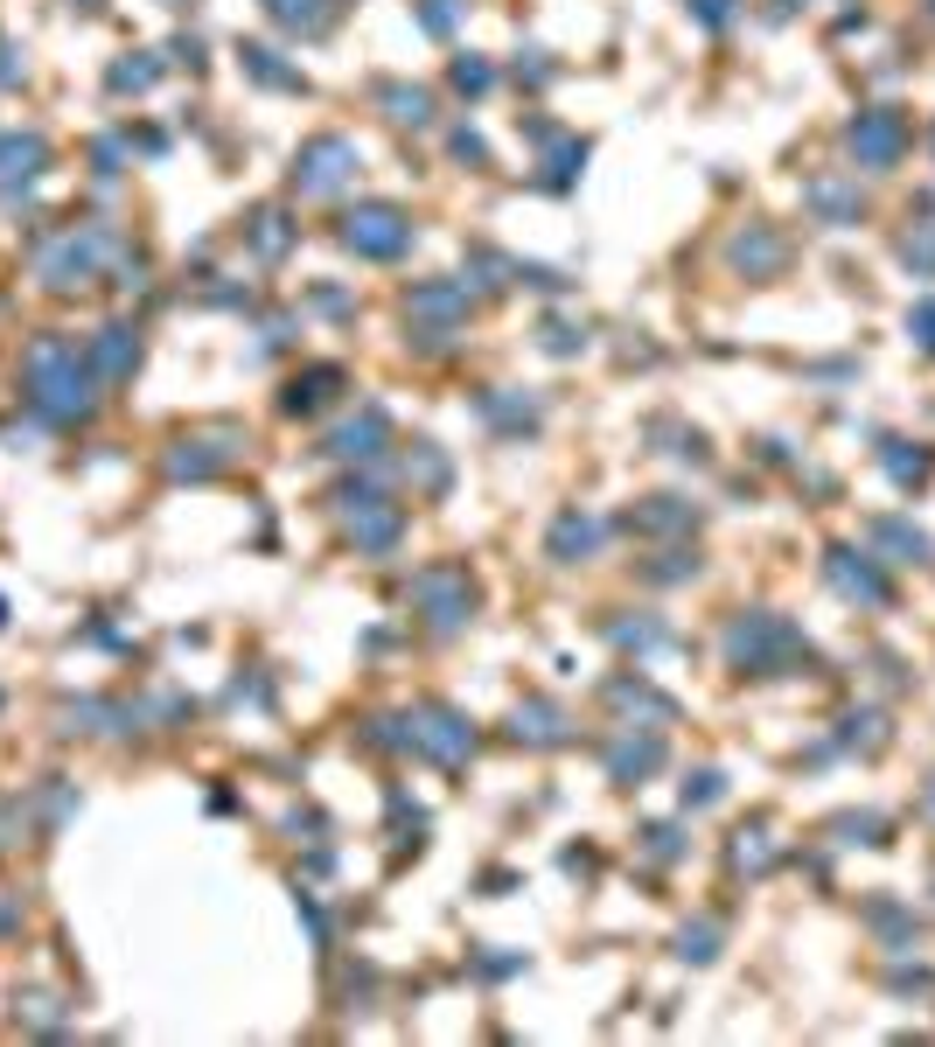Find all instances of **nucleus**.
Here are the masks:
<instances>
[{
	"mask_svg": "<svg viewBox=\"0 0 935 1047\" xmlns=\"http://www.w3.org/2000/svg\"><path fill=\"white\" fill-rule=\"evenodd\" d=\"M385 105H391V120H426V91H385Z\"/></svg>",
	"mask_w": 935,
	"mask_h": 1047,
	"instance_id": "obj_16",
	"label": "nucleus"
},
{
	"mask_svg": "<svg viewBox=\"0 0 935 1047\" xmlns=\"http://www.w3.org/2000/svg\"><path fill=\"white\" fill-rule=\"evenodd\" d=\"M43 168H49V140H43V133H8V140H0V189L35 182Z\"/></svg>",
	"mask_w": 935,
	"mask_h": 1047,
	"instance_id": "obj_7",
	"label": "nucleus"
},
{
	"mask_svg": "<svg viewBox=\"0 0 935 1047\" xmlns=\"http://www.w3.org/2000/svg\"><path fill=\"white\" fill-rule=\"evenodd\" d=\"M259 224H265V231H259V252H265V259H273V252H280V244H286V231H280V217H259Z\"/></svg>",
	"mask_w": 935,
	"mask_h": 1047,
	"instance_id": "obj_18",
	"label": "nucleus"
},
{
	"mask_svg": "<svg viewBox=\"0 0 935 1047\" xmlns=\"http://www.w3.org/2000/svg\"><path fill=\"white\" fill-rule=\"evenodd\" d=\"M342 244L364 252V259H398L412 244V224H406V209H391V203H364V209L342 217Z\"/></svg>",
	"mask_w": 935,
	"mask_h": 1047,
	"instance_id": "obj_2",
	"label": "nucleus"
},
{
	"mask_svg": "<svg viewBox=\"0 0 935 1047\" xmlns=\"http://www.w3.org/2000/svg\"><path fill=\"white\" fill-rule=\"evenodd\" d=\"M594 538H601V531L586 524V517H559V531H551V551H559V559H566L572 545H580V551H594Z\"/></svg>",
	"mask_w": 935,
	"mask_h": 1047,
	"instance_id": "obj_13",
	"label": "nucleus"
},
{
	"mask_svg": "<svg viewBox=\"0 0 935 1047\" xmlns=\"http://www.w3.org/2000/svg\"><path fill=\"white\" fill-rule=\"evenodd\" d=\"M155 78H161L155 56H140V64H112V91H147Z\"/></svg>",
	"mask_w": 935,
	"mask_h": 1047,
	"instance_id": "obj_14",
	"label": "nucleus"
},
{
	"mask_svg": "<svg viewBox=\"0 0 935 1047\" xmlns=\"http://www.w3.org/2000/svg\"><path fill=\"white\" fill-rule=\"evenodd\" d=\"M91 371H99V385H119V377H133V364H140V335L126 329V321H112V329H99L84 342Z\"/></svg>",
	"mask_w": 935,
	"mask_h": 1047,
	"instance_id": "obj_5",
	"label": "nucleus"
},
{
	"mask_svg": "<svg viewBox=\"0 0 935 1047\" xmlns=\"http://www.w3.org/2000/svg\"><path fill=\"white\" fill-rule=\"evenodd\" d=\"M91 385H99V371H91V356H78V342H64V335H43L28 350V398H35V412H49V419H84L91 412Z\"/></svg>",
	"mask_w": 935,
	"mask_h": 1047,
	"instance_id": "obj_1",
	"label": "nucleus"
},
{
	"mask_svg": "<svg viewBox=\"0 0 935 1047\" xmlns=\"http://www.w3.org/2000/svg\"><path fill=\"white\" fill-rule=\"evenodd\" d=\"M377 441H385V412H364V419H350V426H335L329 454H342V462H370Z\"/></svg>",
	"mask_w": 935,
	"mask_h": 1047,
	"instance_id": "obj_9",
	"label": "nucleus"
},
{
	"mask_svg": "<svg viewBox=\"0 0 935 1047\" xmlns=\"http://www.w3.org/2000/svg\"><path fill=\"white\" fill-rule=\"evenodd\" d=\"M412 740H419L426 754H441V761H461V754L475 748V733H468L454 713H441V706H426V713L412 719Z\"/></svg>",
	"mask_w": 935,
	"mask_h": 1047,
	"instance_id": "obj_6",
	"label": "nucleus"
},
{
	"mask_svg": "<svg viewBox=\"0 0 935 1047\" xmlns=\"http://www.w3.org/2000/svg\"><path fill=\"white\" fill-rule=\"evenodd\" d=\"M698 14L705 22H727V0H698Z\"/></svg>",
	"mask_w": 935,
	"mask_h": 1047,
	"instance_id": "obj_20",
	"label": "nucleus"
},
{
	"mask_svg": "<svg viewBox=\"0 0 935 1047\" xmlns=\"http://www.w3.org/2000/svg\"><path fill=\"white\" fill-rule=\"evenodd\" d=\"M454 84H461V91H489V64L461 56V64H454Z\"/></svg>",
	"mask_w": 935,
	"mask_h": 1047,
	"instance_id": "obj_17",
	"label": "nucleus"
},
{
	"mask_svg": "<svg viewBox=\"0 0 935 1047\" xmlns=\"http://www.w3.org/2000/svg\"><path fill=\"white\" fill-rule=\"evenodd\" d=\"M412 594H419V601H433V622H461L468 607H475V594H468V580H461V573H426V580L412 587Z\"/></svg>",
	"mask_w": 935,
	"mask_h": 1047,
	"instance_id": "obj_8",
	"label": "nucleus"
},
{
	"mask_svg": "<svg viewBox=\"0 0 935 1047\" xmlns=\"http://www.w3.org/2000/svg\"><path fill=\"white\" fill-rule=\"evenodd\" d=\"M350 175H356V147L335 140V133L308 140V147H300V161H294V189H300V196H329V189H342Z\"/></svg>",
	"mask_w": 935,
	"mask_h": 1047,
	"instance_id": "obj_3",
	"label": "nucleus"
},
{
	"mask_svg": "<svg viewBox=\"0 0 935 1047\" xmlns=\"http://www.w3.org/2000/svg\"><path fill=\"white\" fill-rule=\"evenodd\" d=\"M321 385H335V371H308V377H300V385H294V391H286V412H315V406H321V398H329V391H321Z\"/></svg>",
	"mask_w": 935,
	"mask_h": 1047,
	"instance_id": "obj_12",
	"label": "nucleus"
},
{
	"mask_svg": "<svg viewBox=\"0 0 935 1047\" xmlns=\"http://www.w3.org/2000/svg\"><path fill=\"white\" fill-rule=\"evenodd\" d=\"M273 8V22H286V29H315L321 22V0H265Z\"/></svg>",
	"mask_w": 935,
	"mask_h": 1047,
	"instance_id": "obj_15",
	"label": "nucleus"
},
{
	"mask_svg": "<svg viewBox=\"0 0 935 1047\" xmlns=\"http://www.w3.org/2000/svg\"><path fill=\"white\" fill-rule=\"evenodd\" d=\"M238 56H244V70H252V78H259V84H286V91H300V78H294V70H280V64H273V49H259V43H244Z\"/></svg>",
	"mask_w": 935,
	"mask_h": 1047,
	"instance_id": "obj_11",
	"label": "nucleus"
},
{
	"mask_svg": "<svg viewBox=\"0 0 935 1047\" xmlns=\"http://www.w3.org/2000/svg\"><path fill=\"white\" fill-rule=\"evenodd\" d=\"M852 147H858V155H873V161H887L893 147H901V126H893V120H866V126H852Z\"/></svg>",
	"mask_w": 935,
	"mask_h": 1047,
	"instance_id": "obj_10",
	"label": "nucleus"
},
{
	"mask_svg": "<svg viewBox=\"0 0 935 1047\" xmlns=\"http://www.w3.org/2000/svg\"><path fill=\"white\" fill-rule=\"evenodd\" d=\"M112 252V238L105 231H70L64 244H56V252H43V280L49 287H84L91 280V265H99Z\"/></svg>",
	"mask_w": 935,
	"mask_h": 1047,
	"instance_id": "obj_4",
	"label": "nucleus"
},
{
	"mask_svg": "<svg viewBox=\"0 0 935 1047\" xmlns=\"http://www.w3.org/2000/svg\"><path fill=\"white\" fill-rule=\"evenodd\" d=\"M0 84H22V64H14V49L0 43Z\"/></svg>",
	"mask_w": 935,
	"mask_h": 1047,
	"instance_id": "obj_19",
	"label": "nucleus"
}]
</instances>
